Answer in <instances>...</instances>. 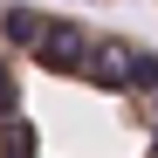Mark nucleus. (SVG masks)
<instances>
[{
	"label": "nucleus",
	"mask_w": 158,
	"mask_h": 158,
	"mask_svg": "<svg viewBox=\"0 0 158 158\" xmlns=\"http://www.w3.org/2000/svg\"><path fill=\"white\" fill-rule=\"evenodd\" d=\"M0 158H158V48L48 0H0Z\"/></svg>",
	"instance_id": "f257e3e1"
}]
</instances>
